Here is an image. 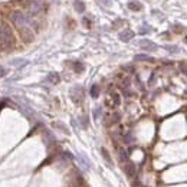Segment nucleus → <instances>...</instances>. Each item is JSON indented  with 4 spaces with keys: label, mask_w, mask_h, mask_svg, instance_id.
<instances>
[{
    "label": "nucleus",
    "mask_w": 187,
    "mask_h": 187,
    "mask_svg": "<svg viewBox=\"0 0 187 187\" xmlns=\"http://www.w3.org/2000/svg\"><path fill=\"white\" fill-rule=\"evenodd\" d=\"M14 35L12 33L10 27L7 25H3L0 27V48L5 50H10L14 46Z\"/></svg>",
    "instance_id": "f257e3e1"
},
{
    "label": "nucleus",
    "mask_w": 187,
    "mask_h": 187,
    "mask_svg": "<svg viewBox=\"0 0 187 187\" xmlns=\"http://www.w3.org/2000/svg\"><path fill=\"white\" fill-rule=\"evenodd\" d=\"M10 19H12V22H13L14 26L18 27V30H22V29L27 27V18L23 13H20V12H14V13L10 16Z\"/></svg>",
    "instance_id": "f03ea898"
},
{
    "label": "nucleus",
    "mask_w": 187,
    "mask_h": 187,
    "mask_svg": "<svg viewBox=\"0 0 187 187\" xmlns=\"http://www.w3.org/2000/svg\"><path fill=\"white\" fill-rule=\"evenodd\" d=\"M122 170H124V173L127 174L129 178H133L134 176H135V173H137V169H135L134 163H131V161H125L124 164H122Z\"/></svg>",
    "instance_id": "7ed1b4c3"
},
{
    "label": "nucleus",
    "mask_w": 187,
    "mask_h": 187,
    "mask_svg": "<svg viewBox=\"0 0 187 187\" xmlns=\"http://www.w3.org/2000/svg\"><path fill=\"white\" fill-rule=\"evenodd\" d=\"M118 104H120V95H118V94H111V97L107 99V105L114 108V107H117Z\"/></svg>",
    "instance_id": "20e7f679"
},
{
    "label": "nucleus",
    "mask_w": 187,
    "mask_h": 187,
    "mask_svg": "<svg viewBox=\"0 0 187 187\" xmlns=\"http://www.w3.org/2000/svg\"><path fill=\"white\" fill-rule=\"evenodd\" d=\"M140 46L145 50H153V49H156L157 48L156 45L153 43V42H150V40H141V42H140Z\"/></svg>",
    "instance_id": "39448f33"
},
{
    "label": "nucleus",
    "mask_w": 187,
    "mask_h": 187,
    "mask_svg": "<svg viewBox=\"0 0 187 187\" xmlns=\"http://www.w3.org/2000/svg\"><path fill=\"white\" fill-rule=\"evenodd\" d=\"M133 36H134V33L131 30H124V32H121L120 33V39L122 40V42H128L129 39H133Z\"/></svg>",
    "instance_id": "423d86ee"
},
{
    "label": "nucleus",
    "mask_w": 187,
    "mask_h": 187,
    "mask_svg": "<svg viewBox=\"0 0 187 187\" xmlns=\"http://www.w3.org/2000/svg\"><path fill=\"white\" fill-rule=\"evenodd\" d=\"M120 120V115L118 114H108L107 117H105V124H114V122H117V121Z\"/></svg>",
    "instance_id": "0eeeda50"
},
{
    "label": "nucleus",
    "mask_w": 187,
    "mask_h": 187,
    "mask_svg": "<svg viewBox=\"0 0 187 187\" xmlns=\"http://www.w3.org/2000/svg\"><path fill=\"white\" fill-rule=\"evenodd\" d=\"M40 7H42V6H40L38 2H33V3H30V5L27 6V9H29V12H30L32 14H36L38 12H40Z\"/></svg>",
    "instance_id": "6e6552de"
},
{
    "label": "nucleus",
    "mask_w": 187,
    "mask_h": 187,
    "mask_svg": "<svg viewBox=\"0 0 187 187\" xmlns=\"http://www.w3.org/2000/svg\"><path fill=\"white\" fill-rule=\"evenodd\" d=\"M74 6H75V10L76 12H79V13H82L85 10V5L82 0H75V3H74Z\"/></svg>",
    "instance_id": "1a4fd4ad"
},
{
    "label": "nucleus",
    "mask_w": 187,
    "mask_h": 187,
    "mask_svg": "<svg viewBox=\"0 0 187 187\" xmlns=\"http://www.w3.org/2000/svg\"><path fill=\"white\" fill-rule=\"evenodd\" d=\"M135 61H147V62H154V59L148 55H137L135 56Z\"/></svg>",
    "instance_id": "9d476101"
},
{
    "label": "nucleus",
    "mask_w": 187,
    "mask_h": 187,
    "mask_svg": "<svg viewBox=\"0 0 187 187\" xmlns=\"http://www.w3.org/2000/svg\"><path fill=\"white\" fill-rule=\"evenodd\" d=\"M128 7H129L131 10H141V9H143V6L140 5L138 2H129Z\"/></svg>",
    "instance_id": "9b49d317"
},
{
    "label": "nucleus",
    "mask_w": 187,
    "mask_h": 187,
    "mask_svg": "<svg viewBox=\"0 0 187 187\" xmlns=\"http://www.w3.org/2000/svg\"><path fill=\"white\" fill-rule=\"evenodd\" d=\"M101 153H102V156H104V158H105V161H107V163H109V164H112L111 157H109V154H108L107 150H105V148H102V150H101Z\"/></svg>",
    "instance_id": "f8f14e48"
},
{
    "label": "nucleus",
    "mask_w": 187,
    "mask_h": 187,
    "mask_svg": "<svg viewBox=\"0 0 187 187\" xmlns=\"http://www.w3.org/2000/svg\"><path fill=\"white\" fill-rule=\"evenodd\" d=\"M48 79H49L50 82H54V84H58V82H59V76H58V74H50Z\"/></svg>",
    "instance_id": "ddd939ff"
},
{
    "label": "nucleus",
    "mask_w": 187,
    "mask_h": 187,
    "mask_svg": "<svg viewBox=\"0 0 187 187\" xmlns=\"http://www.w3.org/2000/svg\"><path fill=\"white\" fill-rule=\"evenodd\" d=\"M98 94H99L98 86H97V85H94L92 88H91V95H92L94 98H97V97H98Z\"/></svg>",
    "instance_id": "4468645a"
},
{
    "label": "nucleus",
    "mask_w": 187,
    "mask_h": 187,
    "mask_svg": "<svg viewBox=\"0 0 187 187\" xmlns=\"http://www.w3.org/2000/svg\"><path fill=\"white\" fill-rule=\"evenodd\" d=\"M74 69H75L76 72H82L84 71V65H82L81 62H75L74 63Z\"/></svg>",
    "instance_id": "2eb2a0df"
},
{
    "label": "nucleus",
    "mask_w": 187,
    "mask_h": 187,
    "mask_svg": "<svg viewBox=\"0 0 187 187\" xmlns=\"http://www.w3.org/2000/svg\"><path fill=\"white\" fill-rule=\"evenodd\" d=\"M7 74V71H6V68H3V66H0V78H3V76Z\"/></svg>",
    "instance_id": "dca6fc26"
},
{
    "label": "nucleus",
    "mask_w": 187,
    "mask_h": 187,
    "mask_svg": "<svg viewBox=\"0 0 187 187\" xmlns=\"http://www.w3.org/2000/svg\"><path fill=\"white\" fill-rule=\"evenodd\" d=\"M180 68H181V71L187 75V65H186V63H181V65H180Z\"/></svg>",
    "instance_id": "f3484780"
},
{
    "label": "nucleus",
    "mask_w": 187,
    "mask_h": 187,
    "mask_svg": "<svg viewBox=\"0 0 187 187\" xmlns=\"http://www.w3.org/2000/svg\"><path fill=\"white\" fill-rule=\"evenodd\" d=\"M133 187H141V184L138 183V180H134V183H133Z\"/></svg>",
    "instance_id": "a211bd4d"
},
{
    "label": "nucleus",
    "mask_w": 187,
    "mask_h": 187,
    "mask_svg": "<svg viewBox=\"0 0 187 187\" xmlns=\"http://www.w3.org/2000/svg\"><path fill=\"white\" fill-rule=\"evenodd\" d=\"M186 43H187V38H186Z\"/></svg>",
    "instance_id": "6ab92c4d"
},
{
    "label": "nucleus",
    "mask_w": 187,
    "mask_h": 187,
    "mask_svg": "<svg viewBox=\"0 0 187 187\" xmlns=\"http://www.w3.org/2000/svg\"><path fill=\"white\" fill-rule=\"evenodd\" d=\"M141 187H144V186H141Z\"/></svg>",
    "instance_id": "aec40b11"
}]
</instances>
